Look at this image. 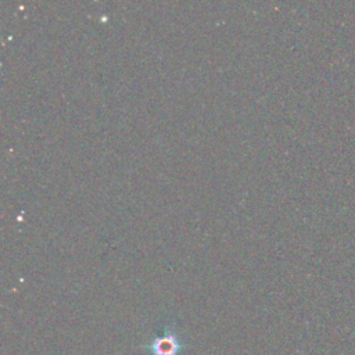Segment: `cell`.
<instances>
[{
	"instance_id": "cell-1",
	"label": "cell",
	"mask_w": 355,
	"mask_h": 355,
	"mask_svg": "<svg viewBox=\"0 0 355 355\" xmlns=\"http://www.w3.org/2000/svg\"><path fill=\"white\" fill-rule=\"evenodd\" d=\"M151 355H179L183 344L172 327H165L161 336H157L147 344Z\"/></svg>"
}]
</instances>
